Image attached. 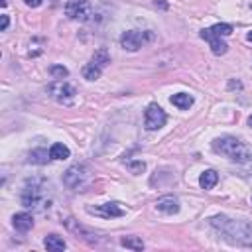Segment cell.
Segmentation results:
<instances>
[{"mask_svg": "<svg viewBox=\"0 0 252 252\" xmlns=\"http://www.w3.org/2000/svg\"><path fill=\"white\" fill-rule=\"evenodd\" d=\"M43 246H45L49 252H61V250L67 248L65 240H63L61 236H57V234H47V236L43 238Z\"/></svg>", "mask_w": 252, "mask_h": 252, "instance_id": "13", "label": "cell"}, {"mask_svg": "<svg viewBox=\"0 0 252 252\" xmlns=\"http://www.w3.org/2000/svg\"><path fill=\"white\" fill-rule=\"evenodd\" d=\"M47 159L49 158H47V152L43 148H37V150H32L30 152V161L32 163H39L41 165V163H47Z\"/></svg>", "mask_w": 252, "mask_h": 252, "instance_id": "20", "label": "cell"}, {"mask_svg": "<svg viewBox=\"0 0 252 252\" xmlns=\"http://www.w3.org/2000/svg\"><path fill=\"white\" fill-rule=\"evenodd\" d=\"M217 181H219V175H217L215 169H205V171L201 173V177H199V185H201L203 189H213V187L217 185Z\"/></svg>", "mask_w": 252, "mask_h": 252, "instance_id": "14", "label": "cell"}, {"mask_svg": "<svg viewBox=\"0 0 252 252\" xmlns=\"http://www.w3.org/2000/svg\"><path fill=\"white\" fill-rule=\"evenodd\" d=\"M24 2H26V6H30V8H37V6H41L43 0H24Z\"/></svg>", "mask_w": 252, "mask_h": 252, "instance_id": "25", "label": "cell"}, {"mask_svg": "<svg viewBox=\"0 0 252 252\" xmlns=\"http://www.w3.org/2000/svg\"><path fill=\"white\" fill-rule=\"evenodd\" d=\"M213 150L215 152H219V154H222V156H226L228 159H232V161H238V163H246L252 156H250V148L242 142V140H238V138H234V136H220V138H215L213 140Z\"/></svg>", "mask_w": 252, "mask_h": 252, "instance_id": "2", "label": "cell"}, {"mask_svg": "<svg viewBox=\"0 0 252 252\" xmlns=\"http://www.w3.org/2000/svg\"><path fill=\"white\" fill-rule=\"evenodd\" d=\"M100 73H102V67H98L96 63H87L83 67V77L87 81H96L100 77Z\"/></svg>", "mask_w": 252, "mask_h": 252, "instance_id": "17", "label": "cell"}, {"mask_svg": "<svg viewBox=\"0 0 252 252\" xmlns=\"http://www.w3.org/2000/svg\"><path fill=\"white\" fill-rule=\"evenodd\" d=\"M93 63H96L98 67H104L106 63H110V57H108V53H106L104 49H98V51H94V55H93Z\"/></svg>", "mask_w": 252, "mask_h": 252, "instance_id": "21", "label": "cell"}, {"mask_svg": "<svg viewBox=\"0 0 252 252\" xmlns=\"http://www.w3.org/2000/svg\"><path fill=\"white\" fill-rule=\"evenodd\" d=\"M207 41H209L211 51H213L215 55H224V53H226V49H228V45H226L220 37H209Z\"/></svg>", "mask_w": 252, "mask_h": 252, "instance_id": "18", "label": "cell"}, {"mask_svg": "<svg viewBox=\"0 0 252 252\" xmlns=\"http://www.w3.org/2000/svg\"><path fill=\"white\" fill-rule=\"evenodd\" d=\"M12 224H14L16 230L28 232V230L33 226V217H32L30 213H16V215L12 217Z\"/></svg>", "mask_w": 252, "mask_h": 252, "instance_id": "12", "label": "cell"}, {"mask_svg": "<svg viewBox=\"0 0 252 252\" xmlns=\"http://www.w3.org/2000/svg\"><path fill=\"white\" fill-rule=\"evenodd\" d=\"M230 33H232V26L230 24H215L213 28L201 30V37L203 39H209V37H224V35H230Z\"/></svg>", "mask_w": 252, "mask_h": 252, "instance_id": "10", "label": "cell"}, {"mask_svg": "<svg viewBox=\"0 0 252 252\" xmlns=\"http://www.w3.org/2000/svg\"><path fill=\"white\" fill-rule=\"evenodd\" d=\"M87 213L98 215V217H104V219H114V217L126 215V211H124L118 203H104V205H100V207H87Z\"/></svg>", "mask_w": 252, "mask_h": 252, "instance_id": "7", "label": "cell"}, {"mask_svg": "<svg viewBox=\"0 0 252 252\" xmlns=\"http://www.w3.org/2000/svg\"><path fill=\"white\" fill-rule=\"evenodd\" d=\"M248 126H250V128H252V114H250V116H248Z\"/></svg>", "mask_w": 252, "mask_h": 252, "instance_id": "27", "label": "cell"}, {"mask_svg": "<svg viewBox=\"0 0 252 252\" xmlns=\"http://www.w3.org/2000/svg\"><path fill=\"white\" fill-rule=\"evenodd\" d=\"M152 39H154V33L150 30H128L120 35V45L126 51H138Z\"/></svg>", "mask_w": 252, "mask_h": 252, "instance_id": "3", "label": "cell"}, {"mask_svg": "<svg viewBox=\"0 0 252 252\" xmlns=\"http://www.w3.org/2000/svg\"><path fill=\"white\" fill-rule=\"evenodd\" d=\"M228 87H230V89H240L242 85H240L238 81H236V83H234V81H230V83H228Z\"/></svg>", "mask_w": 252, "mask_h": 252, "instance_id": "26", "label": "cell"}, {"mask_svg": "<svg viewBox=\"0 0 252 252\" xmlns=\"http://www.w3.org/2000/svg\"><path fill=\"white\" fill-rule=\"evenodd\" d=\"M171 104L177 106V108H181V110H187L193 104V96L187 94V93H177V94L171 96Z\"/></svg>", "mask_w": 252, "mask_h": 252, "instance_id": "15", "label": "cell"}, {"mask_svg": "<svg viewBox=\"0 0 252 252\" xmlns=\"http://www.w3.org/2000/svg\"><path fill=\"white\" fill-rule=\"evenodd\" d=\"M246 39H248V41H252V32H248V35H246Z\"/></svg>", "mask_w": 252, "mask_h": 252, "instance_id": "28", "label": "cell"}, {"mask_svg": "<svg viewBox=\"0 0 252 252\" xmlns=\"http://www.w3.org/2000/svg\"><path fill=\"white\" fill-rule=\"evenodd\" d=\"M156 209L159 213H165V215H175V213H179V201L171 195H165V197H159L156 201Z\"/></svg>", "mask_w": 252, "mask_h": 252, "instance_id": "9", "label": "cell"}, {"mask_svg": "<svg viewBox=\"0 0 252 252\" xmlns=\"http://www.w3.org/2000/svg\"><path fill=\"white\" fill-rule=\"evenodd\" d=\"M49 73H51L53 79H63V77L69 75L67 67H63V65H51V67H49Z\"/></svg>", "mask_w": 252, "mask_h": 252, "instance_id": "22", "label": "cell"}, {"mask_svg": "<svg viewBox=\"0 0 252 252\" xmlns=\"http://www.w3.org/2000/svg\"><path fill=\"white\" fill-rule=\"evenodd\" d=\"M47 93H49L51 98H55V100L61 102V104H71V102L75 100V94H77L75 87L69 85V83L63 81V79H55V81L47 87Z\"/></svg>", "mask_w": 252, "mask_h": 252, "instance_id": "4", "label": "cell"}, {"mask_svg": "<svg viewBox=\"0 0 252 252\" xmlns=\"http://www.w3.org/2000/svg\"><path fill=\"white\" fill-rule=\"evenodd\" d=\"M128 169L134 173V175H140L144 169H146V163L142 159H136V161H128Z\"/></svg>", "mask_w": 252, "mask_h": 252, "instance_id": "23", "label": "cell"}, {"mask_svg": "<svg viewBox=\"0 0 252 252\" xmlns=\"http://www.w3.org/2000/svg\"><path fill=\"white\" fill-rule=\"evenodd\" d=\"M85 177H87V173H85V167L83 165H71L63 173V183L67 187H79L85 181Z\"/></svg>", "mask_w": 252, "mask_h": 252, "instance_id": "8", "label": "cell"}, {"mask_svg": "<svg viewBox=\"0 0 252 252\" xmlns=\"http://www.w3.org/2000/svg\"><path fill=\"white\" fill-rule=\"evenodd\" d=\"M65 14L71 18V20H81V22H87L93 14V6L89 0H69L67 6H65Z\"/></svg>", "mask_w": 252, "mask_h": 252, "instance_id": "6", "label": "cell"}, {"mask_svg": "<svg viewBox=\"0 0 252 252\" xmlns=\"http://www.w3.org/2000/svg\"><path fill=\"white\" fill-rule=\"evenodd\" d=\"M211 224L224 236L226 242L236 246H252V224L248 220H234L224 215L211 219Z\"/></svg>", "mask_w": 252, "mask_h": 252, "instance_id": "1", "label": "cell"}, {"mask_svg": "<svg viewBox=\"0 0 252 252\" xmlns=\"http://www.w3.org/2000/svg\"><path fill=\"white\" fill-rule=\"evenodd\" d=\"M39 197H41V187L37 185H28L22 193V205L24 207H35L39 203Z\"/></svg>", "mask_w": 252, "mask_h": 252, "instance_id": "11", "label": "cell"}, {"mask_svg": "<svg viewBox=\"0 0 252 252\" xmlns=\"http://www.w3.org/2000/svg\"><path fill=\"white\" fill-rule=\"evenodd\" d=\"M165 120H167V116L159 104H156V102L148 104V108L144 112V126L148 130H159L165 124Z\"/></svg>", "mask_w": 252, "mask_h": 252, "instance_id": "5", "label": "cell"}, {"mask_svg": "<svg viewBox=\"0 0 252 252\" xmlns=\"http://www.w3.org/2000/svg\"><path fill=\"white\" fill-rule=\"evenodd\" d=\"M71 156V152H69V148L65 146V144H53L51 148H49V158L51 159H67Z\"/></svg>", "mask_w": 252, "mask_h": 252, "instance_id": "16", "label": "cell"}, {"mask_svg": "<svg viewBox=\"0 0 252 252\" xmlns=\"http://www.w3.org/2000/svg\"><path fill=\"white\" fill-rule=\"evenodd\" d=\"M8 26H10V18H8L6 14H2V26H0V30H2V32H6V30H8Z\"/></svg>", "mask_w": 252, "mask_h": 252, "instance_id": "24", "label": "cell"}, {"mask_svg": "<svg viewBox=\"0 0 252 252\" xmlns=\"http://www.w3.org/2000/svg\"><path fill=\"white\" fill-rule=\"evenodd\" d=\"M120 244L126 246V248H130V250H144V242L138 236H124L120 240Z\"/></svg>", "mask_w": 252, "mask_h": 252, "instance_id": "19", "label": "cell"}]
</instances>
